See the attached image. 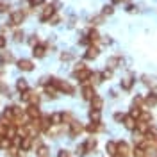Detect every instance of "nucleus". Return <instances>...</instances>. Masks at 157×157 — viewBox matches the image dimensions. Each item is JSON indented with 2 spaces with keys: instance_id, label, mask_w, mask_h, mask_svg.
Here are the masks:
<instances>
[{
  "instance_id": "f3484780",
  "label": "nucleus",
  "mask_w": 157,
  "mask_h": 157,
  "mask_svg": "<svg viewBox=\"0 0 157 157\" xmlns=\"http://www.w3.org/2000/svg\"><path fill=\"white\" fill-rule=\"evenodd\" d=\"M50 123L56 125V127H59V125L63 123V113H54V114H50Z\"/></svg>"
},
{
  "instance_id": "6ab92c4d",
  "label": "nucleus",
  "mask_w": 157,
  "mask_h": 157,
  "mask_svg": "<svg viewBox=\"0 0 157 157\" xmlns=\"http://www.w3.org/2000/svg\"><path fill=\"white\" fill-rule=\"evenodd\" d=\"M16 89H18L20 93H25V91L29 89L27 80H25V78H18V80H16Z\"/></svg>"
},
{
  "instance_id": "ea45409f",
  "label": "nucleus",
  "mask_w": 157,
  "mask_h": 157,
  "mask_svg": "<svg viewBox=\"0 0 157 157\" xmlns=\"http://www.w3.org/2000/svg\"><path fill=\"white\" fill-rule=\"evenodd\" d=\"M123 118H125V114H121V113H114V121L123 123Z\"/></svg>"
},
{
  "instance_id": "b1692460",
  "label": "nucleus",
  "mask_w": 157,
  "mask_h": 157,
  "mask_svg": "<svg viewBox=\"0 0 157 157\" xmlns=\"http://www.w3.org/2000/svg\"><path fill=\"white\" fill-rule=\"evenodd\" d=\"M139 121H145V123H152V114L148 113V111H141V114L137 118Z\"/></svg>"
},
{
  "instance_id": "a19ab883",
  "label": "nucleus",
  "mask_w": 157,
  "mask_h": 157,
  "mask_svg": "<svg viewBox=\"0 0 157 157\" xmlns=\"http://www.w3.org/2000/svg\"><path fill=\"white\" fill-rule=\"evenodd\" d=\"M38 43H39V41H38V36H30V38H29V45H30V47H36Z\"/></svg>"
},
{
  "instance_id": "a18cd8bd",
  "label": "nucleus",
  "mask_w": 157,
  "mask_h": 157,
  "mask_svg": "<svg viewBox=\"0 0 157 157\" xmlns=\"http://www.w3.org/2000/svg\"><path fill=\"white\" fill-rule=\"evenodd\" d=\"M59 20H61V18H59L57 14H54V16H52V18H50L48 21L52 23V25H57V23H59Z\"/></svg>"
},
{
  "instance_id": "3c124183",
  "label": "nucleus",
  "mask_w": 157,
  "mask_h": 157,
  "mask_svg": "<svg viewBox=\"0 0 157 157\" xmlns=\"http://www.w3.org/2000/svg\"><path fill=\"white\" fill-rule=\"evenodd\" d=\"M123 0H113V4H121Z\"/></svg>"
},
{
  "instance_id": "f704fd0d",
  "label": "nucleus",
  "mask_w": 157,
  "mask_h": 157,
  "mask_svg": "<svg viewBox=\"0 0 157 157\" xmlns=\"http://www.w3.org/2000/svg\"><path fill=\"white\" fill-rule=\"evenodd\" d=\"M100 75H102V80H107V78L113 77V70H109V68H107V70H104Z\"/></svg>"
},
{
  "instance_id": "a211bd4d",
  "label": "nucleus",
  "mask_w": 157,
  "mask_h": 157,
  "mask_svg": "<svg viewBox=\"0 0 157 157\" xmlns=\"http://www.w3.org/2000/svg\"><path fill=\"white\" fill-rule=\"evenodd\" d=\"M102 107H104V100L97 95V97L91 100V109H95V111H102Z\"/></svg>"
},
{
  "instance_id": "09e8293b",
  "label": "nucleus",
  "mask_w": 157,
  "mask_h": 157,
  "mask_svg": "<svg viewBox=\"0 0 157 157\" xmlns=\"http://www.w3.org/2000/svg\"><path fill=\"white\" fill-rule=\"evenodd\" d=\"M86 68V66H84V64H82V63H78L77 66H75V71H77V70H84Z\"/></svg>"
},
{
  "instance_id": "9d476101",
  "label": "nucleus",
  "mask_w": 157,
  "mask_h": 157,
  "mask_svg": "<svg viewBox=\"0 0 157 157\" xmlns=\"http://www.w3.org/2000/svg\"><path fill=\"white\" fill-rule=\"evenodd\" d=\"M18 68L21 71H32L34 70V63L29 61V59H20L18 61Z\"/></svg>"
},
{
  "instance_id": "9b49d317",
  "label": "nucleus",
  "mask_w": 157,
  "mask_h": 157,
  "mask_svg": "<svg viewBox=\"0 0 157 157\" xmlns=\"http://www.w3.org/2000/svg\"><path fill=\"white\" fill-rule=\"evenodd\" d=\"M25 18V13H21V11H14L13 14H11V25H20L21 21Z\"/></svg>"
},
{
  "instance_id": "c85d7f7f",
  "label": "nucleus",
  "mask_w": 157,
  "mask_h": 157,
  "mask_svg": "<svg viewBox=\"0 0 157 157\" xmlns=\"http://www.w3.org/2000/svg\"><path fill=\"white\" fill-rule=\"evenodd\" d=\"M100 116H102L100 111H95V109L89 111V118H91V121H100Z\"/></svg>"
},
{
  "instance_id": "49530a36",
  "label": "nucleus",
  "mask_w": 157,
  "mask_h": 157,
  "mask_svg": "<svg viewBox=\"0 0 157 157\" xmlns=\"http://www.w3.org/2000/svg\"><path fill=\"white\" fill-rule=\"evenodd\" d=\"M57 157H71V155H70V152H68V150H59Z\"/></svg>"
},
{
  "instance_id": "79ce46f5",
  "label": "nucleus",
  "mask_w": 157,
  "mask_h": 157,
  "mask_svg": "<svg viewBox=\"0 0 157 157\" xmlns=\"http://www.w3.org/2000/svg\"><path fill=\"white\" fill-rule=\"evenodd\" d=\"M70 59H73L71 54H68V52H63V54H61V61H70Z\"/></svg>"
},
{
  "instance_id": "58836bf2",
  "label": "nucleus",
  "mask_w": 157,
  "mask_h": 157,
  "mask_svg": "<svg viewBox=\"0 0 157 157\" xmlns=\"http://www.w3.org/2000/svg\"><path fill=\"white\" fill-rule=\"evenodd\" d=\"M104 21V16H95V18L91 20V25H100Z\"/></svg>"
},
{
  "instance_id": "4be33fe9",
  "label": "nucleus",
  "mask_w": 157,
  "mask_h": 157,
  "mask_svg": "<svg viewBox=\"0 0 157 157\" xmlns=\"http://www.w3.org/2000/svg\"><path fill=\"white\" fill-rule=\"evenodd\" d=\"M2 63H14V56L11 54V52H2V56H0V64Z\"/></svg>"
},
{
  "instance_id": "37998d69",
  "label": "nucleus",
  "mask_w": 157,
  "mask_h": 157,
  "mask_svg": "<svg viewBox=\"0 0 157 157\" xmlns=\"http://www.w3.org/2000/svg\"><path fill=\"white\" fill-rule=\"evenodd\" d=\"M45 0H29V4H30V7H36V6H41Z\"/></svg>"
},
{
  "instance_id": "cd10ccee",
  "label": "nucleus",
  "mask_w": 157,
  "mask_h": 157,
  "mask_svg": "<svg viewBox=\"0 0 157 157\" xmlns=\"http://www.w3.org/2000/svg\"><path fill=\"white\" fill-rule=\"evenodd\" d=\"M89 82H91V86H93V84H95V86H97V84H100V82H102V75H100V73H91Z\"/></svg>"
},
{
  "instance_id": "de8ad7c7",
  "label": "nucleus",
  "mask_w": 157,
  "mask_h": 157,
  "mask_svg": "<svg viewBox=\"0 0 157 157\" xmlns=\"http://www.w3.org/2000/svg\"><path fill=\"white\" fill-rule=\"evenodd\" d=\"M6 43H7V39L4 38V36H0V48H4V47H6Z\"/></svg>"
},
{
  "instance_id": "7ed1b4c3",
  "label": "nucleus",
  "mask_w": 157,
  "mask_h": 157,
  "mask_svg": "<svg viewBox=\"0 0 157 157\" xmlns=\"http://www.w3.org/2000/svg\"><path fill=\"white\" fill-rule=\"evenodd\" d=\"M82 132H84V125H82L80 121H77V120H71V121H70V136L77 137L78 134H82Z\"/></svg>"
},
{
  "instance_id": "412c9836",
  "label": "nucleus",
  "mask_w": 157,
  "mask_h": 157,
  "mask_svg": "<svg viewBox=\"0 0 157 157\" xmlns=\"http://www.w3.org/2000/svg\"><path fill=\"white\" fill-rule=\"evenodd\" d=\"M132 86H134V78L132 77H125L123 80H121V88L125 89V91H130Z\"/></svg>"
},
{
  "instance_id": "bb28decb",
  "label": "nucleus",
  "mask_w": 157,
  "mask_h": 157,
  "mask_svg": "<svg viewBox=\"0 0 157 157\" xmlns=\"http://www.w3.org/2000/svg\"><path fill=\"white\" fill-rule=\"evenodd\" d=\"M105 150H107L109 155H114V154H116V143H114V141H107V145H105Z\"/></svg>"
},
{
  "instance_id": "20e7f679",
  "label": "nucleus",
  "mask_w": 157,
  "mask_h": 157,
  "mask_svg": "<svg viewBox=\"0 0 157 157\" xmlns=\"http://www.w3.org/2000/svg\"><path fill=\"white\" fill-rule=\"evenodd\" d=\"M54 14H56V7H54V4H48V6H45V9L41 13L39 20H41V21H48Z\"/></svg>"
},
{
  "instance_id": "423d86ee",
  "label": "nucleus",
  "mask_w": 157,
  "mask_h": 157,
  "mask_svg": "<svg viewBox=\"0 0 157 157\" xmlns=\"http://www.w3.org/2000/svg\"><path fill=\"white\" fill-rule=\"evenodd\" d=\"M91 70H88V68H84V70H77L73 75H75V78H77L78 82H86V80H89V77H91Z\"/></svg>"
},
{
  "instance_id": "c756f323",
  "label": "nucleus",
  "mask_w": 157,
  "mask_h": 157,
  "mask_svg": "<svg viewBox=\"0 0 157 157\" xmlns=\"http://www.w3.org/2000/svg\"><path fill=\"white\" fill-rule=\"evenodd\" d=\"M139 114H141V107H136V105H132V109H130V114H128V116L134 118V120H137V118H139Z\"/></svg>"
},
{
  "instance_id": "5701e85b",
  "label": "nucleus",
  "mask_w": 157,
  "mask_h": 157,
  "mask_svg": "<svg viewBox=\"0 0 157 157\" xmlns=\"http://www.w3.org/2000/svg\"><path fill=\"white\" fill-rule=\"evenodd\" d=\"M123 125H125L127 128H130V130H134V128H136V120L130 118V116H125L123 118Z\"/></svg>"
},
{
  "instance_id": "ddd939ff",
  "label": "nucleus",
  "mask_w": 157,
  "mask_h": 157,
  "mask_svg": "<svg viewBox=\"0 0 157 157\" xmlns=\"http://www.w3.org/2000/svg\"><path fill=\"white\" fill-rule=\"evenodd\" d=\"M89 134H97V132H102L104 130V125H100V121H91L88 127H86Z\"/></svg>"
},
{
  "instance_id": "39448f33",
  "label": "nucleus",
  "mask_w": 157,
  "mask_h": 157,
  "mask_svg": "<svg viewBox=\"0 0 157 157\" xmlns=\"http://www.w3.org/2000/svg\"><path fill=\"white\" fill-rule=\"evenodd\" d=\"M80 93H82V98H84V100H89V102L97 97V91H95V88H93L91 84H86V86L82 88Z\"/></svg>"
},
{
  "instance_id": "393cba45",
  "label": "nucleus",
  "mask_w": 157,
  "mask_h": 157,
  "mask_svg": "<svg viewBox=\"0 0 157 157\" xmlns=\"http://www.w3.org/2000/svg\"><path fill=\"white\" fill-rule=\"evenodd\" d=\"M88 39H89V43H97L100 39V36H98V32L95 29H91V30H88Z\"/></svg>"
},
{
  "instance_id": "e433bc0d",
  "label": "nucleus",
  "mask_w": 157,
  "mask_h": 157,
  "mask_svg": "<svg viewBox=\"0 0 157 157\" xmlns=\"http://www.w3.org/2000/svg\"><path fill=\"white\" fill-rule=\"evenodd\" d=\"M13 38H14V41H21L23 39V30H14Z\"/></svg>"
},
{
  "instance_id": "1a4fd4ad",
  "label": "nucleus",
  "mask_w": 157,
  "mask_h": 157,
  "mask_svg": "<svg viewBox=\"0 0 157 157\" xmlns=\"http://www.w3.org/2000/svg\"><path fill=\"white\" fill-rule=\"evenodd\" d=\"M128 152H130V148H128V145L125 143V141H118L116 143V154L121 157H127Z\"/></svg>"
},
{
  "instance_id": "2eb2a0df",
  "label": "nucleus",
  "mask_w": 157,
  "mask_h": 157,
  "mask_svg": "<svg viewBox=\"0 0 157 157\" xmlns=\"http://www.w3.org/2000/svg\"><path fill=\"white\" fill-rule=\"evenodd\" d=\"M143 104H145L147 107H155L157 105V95H154V93L147 95V97L143 98Z\"/></svg>"
},
{
  "instance_id": "a878e982",
  "label": "nucleus",
  "mask_w": 157,
  "mask_h": 157,
  "mask_svg": "<svg viewBox=\"0 0 157 157\" xmlns=\"http://www.w3.org/2000/svg\"><path fill=\"white\" fill-rule=\"evenodd\" d=\"M0 148L2 150H11V139L6 136H2V139H0Z\"/></svg>"
},
{
  "instance_id": "603ef678",
  "label": "nucleus",
  "mask_w": 157,
  "mask_h": 157,
  "mask_svg": "<svg viewBox=\"0 0 157 157\" xmlns=\"http://www.w3.org/2000/svg\"><path fill=\"white\" fill-rule=\"evenodd\" d=\"M0 139H2V134H0Z\"/></svg>"
},
{
  "instance_id": "f8f14e48",
  "label": "nucleus",
  "mask_w": 157,
  "mask_h": 157,
  "mask_svg": "<svg viewBox=\"0 0 157 157\" xmlns=\"http://www.w3.org/2000/svg\"><path fill=\"white\" fill-rule=\"evenodd\" d=\"M32 54H34V57H45V54H47V45L38 43L36 47H32Z\"/></svg>"
},
{
  "instance_id": "4c0bfd02",
  "label": "nucleus",
  "mask_w": 157,
  "mask_h": 157,
  "mask_svg": "<svg viewBox=\"0 0 157 157\" xmlns=\"http://www.w3.org/2000/svg\"><path fill=\"white\" fill-rule=\"evenodd\" d=\"M114 9H113V6H105L104 9H102V16H105V14H113Z\"/></svg>"
},
{
  "instance_id": "473e14b6",
  "label": "nucleus",
  "mask_w": 157,
  "mask_h": 157,
  "mask_svg": "<svg viewBox=\"0 0 157 157\" xmlns=\"http://www.w3.org/2000/svg\"><path fill=\"white\" fill-rule=\"evenodd\" d=\"M56 91H57V89L54 88V86H45V93H47V95H48V97H56Z\"/></svg>"
},
{
  "instance_id": "2f4dec72",
  "label": "nucleus",
  "mask_w": 157,
  "mask_h": 157,
  "mask_svg": "<svg viewBox=\"0 0 157 157\" xmlns=\"http://www.w3.org/2000/svg\"><path fill=\"white\" fill-rule=\"evenodd\" d=\"M132 155L134 157H145V150L141 147H136L134 150H132Z\"/></svg>"
},
{
  "instance_id": "0eeeda50",
  "label": "nucleus",
  "mask_w": 157,
  "mask_h": 157,
  "mask_svg": "<svg viewBox=\"0 0 157 157\" xmlns=\"http://www.w3.org/2000/svg\"><path fill=\"white\" fill-rule=\"evenodd\" d=\"M25 114H27V118H30V120H39V118H41V111H39L38 105H29L27 111H25Z\"/></svg>"
},
{
  "instance_id": "7c9ffc66",
  "label": "nucleus",
  "mask_w": 157,
  "mask_h": 157,
  "mask_svg": "<svg viewBox=\"0 0 157 157\" xmlns=\"http://www.w3.org/2000/svg\"><path fill=\"white\" fill-rule=\"evenodd\" d=\"M141 80H143V84H145V86H150V88L155 84V80H154L152 77H148V75H143V77H141Z\"/></svg>"
},
{
  "instance_id": "8fccbe9b",
  "label": "nucleus",
  "mask_w": 157,
  "mask_h": 157,
  "mask_svg": "<svg viewBox=\"0 0 157 157\" xmlns=\"http://www.w3.org/2000/svg\"><path fill=\"white\" fill-rule=\"evenodd\" d=\"M127 11H128V13H134V11H136V7H134V6H128Z\"/></svg>"
},
{
  "instance_id": "4468645a",
  "label": "nucleus",
  "mask_w": 157,
  "mask_h": 157,
  "mask_svg": "<svg viewBox=\"0 0 157 157\" xmlns=\"http://www.w3.org/2000/svg\"><path fill=\"white\" fill-rule=\"evenodd\" d=\"M121 63H123V59L120 57V56L109 57V59H107V68H109V70H114V68H118V66H120Z\"/></svg>"
},
{
  "instance_id": "c9c22d12",
  "label": "nucleus",
  "mask_w": 157,
  "mask_h": 157,
  "mask_svg": "<svg viewBox=\"0 0 157 157\" xmlns=\"http://www.w3.org/2000/svg\"><path fill=\"white\" fill-rule=\"evenodd\" d=\"M86 154H88V150H86V147H84V143L78 145L77 147V155H86Z\"/></svg>"
},
{
  "instance_id": "f257e3e1",
  "label": "nucleus",
  "mask_w": 157,
  "mask_h": 157,
  "mask_svg": "<svg viewBox=\"0 0 157 157\" xmlns=\"http://www.w3.org/2000/svg\"><path fill=\"white\" fill-rule=\"evenodd\" d=\"M48 80H50V86H54L56 89L66 93V95H73V93H75V88H73L70 82H66V80H61V78H57V77H52V78H48Z\"/></svg>"
},
{
  "instance_id": "6e6552de",
  "label": "nucleus",
  "mask_w": 157,
  "mask_h": 157,
  "mask_svg": "<svg viewBox=\"0 0 157 157\" xmlns=\"http://www.w3.org/2000/svg\"><path fill=\"white\" fill-rule=\"evenodd\" d=\"M32 143H34V137L23 136L21 137V143H20V152H29L30 147H32Z\"/></svg>"
},
{
  "instance_id": "72a5a7b5",
  "label": "nucleus",
  "mask_w": 157,
  "mask_h": 157,
  "mask_svg": "<svg viewBox=\"0 0 157 157\" xmlns=\"http://www.w3.org/2000/svg\"><path fill=\"white\" fill-rule=\"evenodd\" d=\"M47 155H48V148L41 145V147L38 148V157H47Z\"/></svg>"
},
{
  "instance_id": "dca6fc26",
  "label": "nucleus",
  "mask_w": 157,
  "mask_h": 157,
  "mask_svg": "<svg viewBox=\"0 0 157 157\" xmlns=\"http://www.w3.org/2000/svg\"><path fill=\"white\" fill-rule=\"evenodd\" d=\"M98 52H100V50H98L97 47H93V45H91V47H89V48L86 50L84 57L88 59V61H91V59H97V57H98Z\"/></svg>"
},
{
  "instance_id": "f03ea898",
  "label": "nucleus",
  "mask_w": 157,
  "mask_h": 157,
  "mask_svg": "<svg viewBox=\"0 0 157 157\" xmlns=\"http://www.w3.org/2000/svg\"><path fill=\"white\" fill-rule=\"evenodd\" d=\"M21 102H27V104H30V105H38L39 95L34 93V91H30V89H27L25 93H21Z\"/></svg>"
},
{
  "instance_id": "aec40b11",
  "label": "nucleus",
  "mask_w": 157,
  "mask_h": 157,
  "mask_svg": "<svg viewBox=\"0 0 157 157\" xmlns=\"http://www.w3.org/2000/svg\"><path fill=\"white\" fill-rule=\"evenodd\" d=\"M97 145H98V141H97V137H89L88 141L84 143V147H86V150L88 152H93L95 148H97Z\"/></svg>"
},
{
  "instance_id": "c03bdc74",
  "label": "nucleus",
  "mask_w": 157,
  "mask_h": 157,
  "mask_svg": "<svg viewBox=\"0 0 157 157\" xmlns=\"http://www.w3.org/2000/svg\"><path fill=\"white\" fill-rule=\"evenodd\" d=\"M7 9H9V4H6V2H0V13H6Z\"/></svg>"
}]
</instances>
